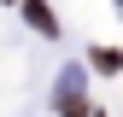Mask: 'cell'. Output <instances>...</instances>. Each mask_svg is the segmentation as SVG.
I'll list each match as a JSON object with an SVG mask.
<instances>
[{
	"label": "cell",
	"mask_w": 123,
	"mask_h": 117,
	"mask_svg": "<svg viewBox=\"0 0 123 117\" xmlns=\"http://www.w3.org/2000/svg\"><path fill=\"white\" fill-rule=\"evenodd\" d=\"M59 111H65V117H88V99H82V70H65V76H59Z\"/></svg>",
	"instance_id": "6da1fadb"
},
{
	"label": "cell",
	"mask_w": 123,
	"mask_h": 117,
	"mask_svg": "<svg viewBox=\"0 0 123 117\" xmlns=\"http://www.w3.org/2000/svg\"><path fill=\"white\" fill-rule=\"evenodd\" d=\"M94 70H123V53H111V47H100V53H94Z\"/></svg>",
	"instance_id": "3957f363"
},
{
	"label": "cell",
	"mask_w": 123,
	"mask_h": 117,
	"mask_svg": "<svg viewBox=\"0 0 123 117\" xmlns=\"http://www.w3.org/2000/svg\"><path fill=\"white\" fill-rule=\"evenodd\" d=\"M24 18H29V29H41V35H59V18L41 6V0H24Z\"/></svg>",
	"instance_id": "7a4b0ae2"
}]
</instances>
